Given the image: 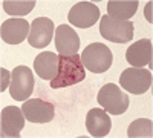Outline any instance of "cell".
Listing matches in <instances>:
<instances>
[{
	"mask_svg": "<svg viewBox=\"0 0 153 138\" xmlns=\"http://www.w3.org/2000/svg\"><path fill=\"white\" fill-rule=\"evenodd\" d=\"M84 78H86V69L81 63V57L78 54L71 55V57L60 55L58 74L54 80H51V87L52 89L69 87L83 81Z\"/></svg>",
	"mask_w": 153,
	"mask_h": 138,
	"instance_id": "obj_1",
	"label": "cell"
},
{
	"mask_svg": "<svg viewBox=\"0 0 153 138\" xmlns=\"http://www.w3.org/2000/svg\"><path fill=\"white\" fill-rule=\"evenodd\" d=\"M81 63L84 69H89L94 74L106 72L113 61V55L110 49L103 43H91L81 52Z\"/></svg>",
	"mask_w": 153,
	"mask_h": 138,
	"instance_id": "obj_2",
	"label": "cell"
},
{
	"mask_svg": "<svg viewBox=\"0 0 153 138\" xmlns=\"http://www.w3.org/2000/svg\"><path fill=\"white\" fill-rule=\"evenodd\" d=\"M98 104L112 115H121L129 109V95L123 92L117 84L107 83L98 92Z\"/></svg>",
	"mask_w": 153,
	"mask_h": 138,
	"instance_id": "obj_3",
	"label": "cell"
},
{
	"mask_svg": "<svg viewBox=\"0 0 153 138\" xmlns=\"http://www.w3.org/2000/svg\"><path fill=\"white\" fill-rule=\"evenodd\" d=\"M100 34L109 42L123 45L133 39V23L130 20H115L107 14L101 16Z\"/></svg>",
	"mask_w": 153,
	"mask_h": 138,
	"instance_id": "obj_4",
	"label": "cell"
},
{
	"mask_svg": "<svg viewBox=\"0 0 153 138\" xmlns=\"http://www.w3.org/2000/svg\"><path fill=\"white\" fill-rule=\"evenodd\" d=\"M120 84L129 94H146L152 86V72L143 68H129L120 75Z\"/></svg>",
	"mask_w": 153,
	"mask_h": 138,
	"instance_id": "obj_5",
	"label": "cell"
},
{
	"mask_svg": "<svg viewBox=\"0 0 153 138\" xmlns=\"http://www.w3.org/2000/svg\"><path fill=\"white\" fill-rule=\"evenodd\" d=\"M34 91V75L28 66H17L11 72L9 94L17 101H26Z\"/></svg>",
	"mask_w": 153,
	"mask_h": 138,
	"instance_id": "obj_6",
	"label": "cell"
},
{
	"mask_svg": "<svg viewBox=\"0 0 153 138\" xmlns=\"http://www.w3.org/2000/svg\"><path fill=\"white\" fill-rule=\"evenodd\" d=\"M68 20L76 28H91L100 20V9L92 2H78L71 8Z\"/></svg>",
	"mask_w": 153,
	"mask_h": 138,
	"instance_id": "obj_7",
	"label": "cell"
},
{
	"mask_svg": "<svg viewBox=\"0 0 153 138\" xmlns=\"http://www.w3.org/2000/svg\"><path fill=\"white\" fill-rule=\"evenodd\" d=\"M54 34H55V26L52 20L48 17H37L31 23L28 42L32 48H45L52 42Z\"/></svg>",
	"mask_w": 153,
	"mask_h": 138,
	"instance_id": "obj_8",
	"label": "cell"
},
{
	"mask_svg": "<svg viewBox=\"0 0 153 138\" xmlns=\"http://www.w3.org/2000/svg\"><path fill=\"white\" fill-rule=\"evenodd\" d=\"M54 42H55V48L58 51V55L71 57V55L78 54L80 37L71 26H68V25H60L55 29Z\"/></svg>",
	"mask_w": 153,
	"mask_h": 138,
	"instance_id": "obj_9",
	"label": "cell"
},
{
	"mask_svg": "<svg viewBox=\"0 0 153 138\" xmlns=\"http://www.w3.org/2000/svg\"><path fill=\"white\" fill-rule=\"evenodd\" d=\"M22 110L28 121L31 123H49L52 121L55 109L52 103H48L40 98H29L23 103Z\"/></svg>",
	"mask_w": 153,
	"mask_h": 138,
	"instance_id": "obj_10",
	"label": "cell"
},
{
	"mask_svg": "<svg viewBox=\"0 0 153 138\" xmlns=\"http://www.w3.org/2000/svg\"><path fill=\"white\" fill-rule=\"evenodd\" d=\"M31 25L25 19H8L0 26L2 40L8 45H19L29 37Z\"/></svg>",
	"mask_w": 153,
	"mask_h": 138,
	"instance_id": "obj_11",
	"label": "cell"
},
{
	"mask_svg": "<svg viewBox=\"0 0 153 138\" xmlns=\"http://www.w3.org/2000/svg\"><path fill=\"white\" fill-rule=\"evenodd\" d=\"M2 137H20V132L25 128V117L23 110L16 106H6L3 107L2 114Z\"/></svg>",
	"mask_w": 153,
	"mask_h": 138,
	"instance_id": "obj_12",
	"label": "cell"
},
{
	"mask_svg": "<svg viewBox=\"0 0 153 138\" xmlns=\"http://www.w3.org/2000/svg\"><path fill=\"white\" fill-rule=\"evenodd\" d=\"M152 54L153 46L150 39H141L127 48L126 58L132 65V68H144L150 65L152 68Z\"/></svg>",
	"mask_w": 153,
	"mask_h": 138,
	"instance_id": "obj_13",
	"label": "cell"
},
{
	"mask_svg": "<svg viewBox=\"0 0 153 138\" xmlns=\"http://www.w3.org/2000/svg\"><path fill=\"white\" fill-rule=\"evenodd\" d=\"M86 128L92 137H106L112 129V120L103 107H94L86 115Z\"/></svg>",
	"mask_w": 153,
	"mask_h": 138,
	"instance_id": "obj_14",
	"label": "cell"
},
{
	"mask_svg": "<svg viewBox=\"0 0 153 138\" xmlns=\"http://www.w3.org/2000/svg\"><path fill=\"white\" fill-rule=\"evenodd\" d=\"M60 55L54 54L52 51H45L38 54L34 60V69L37 75L43 80H54L58 74Z\"/></svg>",
	"mask_w": 153,
	"mask_h": 138,
	"instance_id": "obj_15",
	"label": "cell"
},
{
	"mask_svg": "<svg viewBox=\"0 0 153 138\" xmlns=\"http://www.w3.org/2000/svg\"><path fill=\"white\" fill-rule=\"evenodd\" d=\"M138 9V0H112L107 3V16L115 20H129Z\"/></svg>",
	"mask_w": 153,
	"mask_h": 138,
	"instance_id": "obj_16",
	"label": "cell"
},
{
	"mask_svg": "<svg viewBox=\"0 0 153 138\" xmlns=\"http://www.w3.org/2000/svg\"><path fill=\"white\" fill-rule=\"evenodd\" d=\"M2 6L9 16H26L34 9V0H3Z\"/></svg>",
	"mask_w": 153,
	"mask_h": 138,
	"instance_id": "obj_17",
	"label": "cell"
},
{
	"mask_svg": "<svg viewBox=\"0 0 153 138\" xmlns=\"http://www.w3.org/2000/svg\"><path fill=\"white\" fill-rule=\"evenodd\" d=\"M153 135V123L149 118H138L133 123H130L127 129V137L130 138H141V137H150Z\"/></svg>",
	"mask_w": 153,
	"mask_h": 138,
	"instance_id": "obj_18",
	"label": "cell"
},
{
	"mask_svg": "<svg viewBox=\"0 0 153 138\" xmlns=\"http://www.w3.org/2000/svg\"><path fill=\"white\" fill-rule=\"evenodd\" d=\"M0 77H2V84H0V92L6 91L8 84L11 83V72L5 68H0Z\"/></svg>",
	"mask_w": 153,
	"mask_h": 138,
	"instance_id": "obj_19",
	"label": "cell"
},
{
	"mask_svg": "<svg viewBox=\"0 0 153 138\" xmlns=\"http://www.w3.org/2000/svg\"><path fill=\"white\" fill-rule=\"evenodd\" d=\"M152 6H153L152 2H149V3L146 5V17H147V22H149V23L153 22V20H152Z\"/></svg>",
	"mask_w": 153,
	"mask_h": 138,
	"instance_id": "obj_20",
	"label": "cell"
}]
</instances>
